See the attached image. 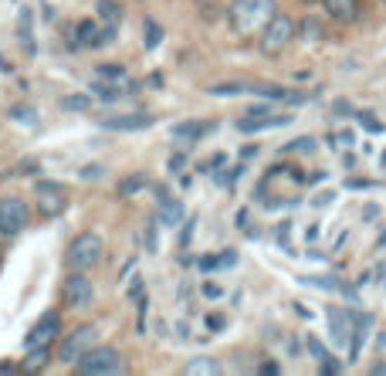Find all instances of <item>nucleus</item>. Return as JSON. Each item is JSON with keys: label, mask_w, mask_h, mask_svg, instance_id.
<instances>
[{"label": "nucleus", "mask_w": 386, "mask_h": 376, "mask_svg": "<svg viewBox=\"0 0 386 376\" xmlns=\"http://www.w3.org/2000/svg\"><path fill=\"white\" fill-rule=\"evenodd\" d=\"M274 14H278L274 0H231V7H227L234 34H261Z\"/></svg>", "instance_id": "1"}, {"label": "nucleus", "mask_w": 386, "mask_h": 376, "mask_svg": "<svg viewBox=\"0 0 386 376\" xmlns=\"http://www.w3.org/2000/svg\"><path fill=\"white\" fill-rule=\"evenodd\" d=\"M102 254H105V241L98 234H92V231H85V234H78L75 241L68 245L65 261H68L72 271H88V268H95L102 261Z\"/></svg>", "instance_id": "2"}, {"label": "nucleus", "mask_w": 386, "mask_h": 376, "mask_svg": "<svg viewBox=\"0 0 386 376\" xmlns=\"http://www.w3.org/2000/svg\"><path fill=\"white\" fill-rule=\"evenodd\" d=\"M295 34H298V31H295V20L285 18V14H274V18L265 24V31L258 34V44H261L265 55H281L291 41H295Z\"/></svg>", "instance_id": "3"}, {"label": "nucleus", "mask_w": 386, "mask_h": 376, "mask_svg": "<svg viewBox=\"0 0 386 376\" xmlns=\"http://www.w3.org/2000/svg\"><path fill=\"white\" fill-rule=\"evenodd\" d=\"M92 346H98V329H95V325H78V329H72L68 336L61 339L58 363H65V366H75L78 359L85 356Z\"/></svg>", "instance_id": "4"}, {"label": "nucleus", "mask_w": 386, "mask_h": 376, "mask_svg": "<svg viewBox=\"0 0 386 376\" xmlns=\"http://www.w3.org/2000/svg\"><path fill=\"white\" fill-rule=\"evenodd\" d=\"M75 370L81 376L119 373V370H122V356H119V349H112V346H92V349L75 363Z\"/></svg>", "instance_id": "5"}, {"label": "nucleus", "mask_w": 386, "mask_h": 376, "mask_svg": "<svg viewBox=\"0 0 386 376\" xmlns=\"http://www.w3.org/2000/svg\"><path fill=\"white\" fill-rule=\"evenodd\" d=\"M31 221V210L20 197H0V238H18Z\"/></svg>", "instance_id": "6"}, {"label": "nucleus", "mask_w": 386, "mask_h": 376, "mask_svg": "<svg viewBox=\"0 0 386 376\" xmlns=\"http://www.w3.org/2000/svg\"><path fill=\"white\" fill-rule=\"evenodd\" d=\"M92 302H95V288L85 278V271H72L61 282V305L65 309H88Z\"/></svg>", "instance_id": "7"}, {"label": "nucleus", "mask_w": 386, "mask_h": 376, "mask_svg": "<svg viewBox=\"0 0 386 376\" xmlns=\"http://www.w3.org/2000/svg\"><path fill=\"white\" fill-rule=\"evenodd\" d=\"M61 332V316L58 312H44L38 322H34V329L24 336V353L27 349H41V346H51Z\"/></svg>", "instance_id": "8"}, {"label": "nucleus", "mask_w": 386, "mask_h": 376, "mask_svg": "<svg viewBox=\"0 0 386 376\" xmlns=\"http://www.w3.org/2000/svg\"><path fill=\"white\" fill-rule=\"evenodd\" d=\"M291 115H274L271 109L265 105H258L251 112H244L237 119V129L241 132H265V129H278V126H288Z\"/></svg>", "instance_id": "9"}, {"label": "nucleus", "mask_w": 386, "mask_h": 376, "mask_svg": "<svg viewBox=\"0 0 386 376\" xmlns=\"http://www.w3.org/2000/svg\"><path fill=\"white\" fill-rule=\"evenodd\" d=\"M68 207V197L61 183H41L38 187V210L44 217H58L61 210Z\"/></svg>", "instance_id": "10"}, {"label": "nucleus", "mask_w": 386, "mask_h": 376, "mask_svg": "<svg viewBox=\"0 0 386 376\" xmlns=\"http://www.w3.org/2000/svg\"><path fill=\"white\" fill-rule=\"evenodd\" d=\"M156 210H159V224H166V227L183 224V204H180L166 187L156 190Z\"/></svg>", "instance_id": "11"}, {"label": "nucleus", "mask_w": 386, "mask_h": 376, "mask_svg": "<svg viewBox=\"0 0 386 376\" xmlns=\"http://www.w3.org/2000/svg\"><path fill=\"white\" fill-rule=\"evenodd\" d=\"M149 126H153V115L149 112H126V115L102 119V129H112V132H139V129H149Z\"/></svg>", "instance_id": "12"}, {"label": "nucleus", "mask_w": 386, "mask_h": 376, "mask_svg": "<svg viewBox=\"0 0 386 376\" xmlns=\"http://www.w3.org/2000/svg\"><path fill=\"white\" fill-rule=\"evenodd\" d=\"M213 126H217V122H211V119H187V122H176L173 129H170V136L180 139V143H187V146H193V143H200L207 132H213Z\"/></svg>", "instance_id": "13"}, {"label": "nucleus", "mask_w": 386, "mask_h": 376, "mask_svg": "<svg viewBox=\"0 0 386 376\" xmlns=\"http://www.w3.org/2000/svg\"><path fill=\"white\" fill-rule=\"evenodd\" d=\"M322 7H326V14L335 24H352V20L359 18V11H363L359 0H322Z\"/></svg>", "instance_id": "14"}, {"label": "nucleus", "mask_w": 386, "mask_h": 376, "mask_svg": "<svg viewBox=\"0 0 386 376\" xmlns=\"http://www.w3.org/2000/svg\"><path fill=\"white\" fill-rule=\"evenodd\" d=\"M328 329H332V342L335 346H346L349 339H352V319H349L346 309H328Z\"/></svg>", "instance_id": "15"}, {"label": "nucleus", "mask_w": 386, "mask_h": 376, "mask_svg": "<svg viewBox=\"0 0 386 376\" xmlns=\"http://www.w3.org/2000/svg\"><path fill=\"white\" fill-rule=\"evenodd\" d=\"M295 31H298V38L302 41H322L326 38V24L319 18H302L295 24Z\"/></svg>", "instance_id": "16"}, {"label": "nucleus", "mask_w": 386, "mask_h": 376, "mask_svg": "<svg viewBox=\"0 0 386 376\" xmlns=\"http://www.w3.org/2000/svg\"><path fill=\"white\" fill-rule=\"evenodd\" d=\"M183 373H187V376H217V373H220V363L211 359V356H197V359H190V363L183 366Z\"/></svg>", "instance_id": "17"}, {"label": "nucleus", "mask_w": 386, "mask_h": 376, "mask_svg": "<svg viewBox=\"0 0 386 376\" xmlns=\"http://www.w3.org/2000/svg\"><path fill=\"white\" fill-rule=\"evenodd\" d=\"M98 27L95 20H78V27H75V44L78 48H95V38H98Z\"/></svg>", "instance_id": "18"}, {"label": "nucleus", "mask_w": 386, "mask_h": 376, "mask_svg": "<svg viewBox=\"0 0 386 376\" xmlns=\"http://www.w3.org/2000/svg\"><path fill=\"white\" fill-rule=\"evenodd\" d=\"M98 18L109 20V27H119V20H122V7H119L116 0H98Z\"/></svg>", "instance_id": "19"}, {"label": "nucleus", "mask_w": 386, "mask_h": 376, "mask_svg": "<svg viewBox=\"0 0 386 376\" xmlns=\"http://www.w3.org/2000/svg\"><path fill=\"white\" fill-rule=\"evenodd\" d=\"M142 31H146V38H142V44H146V51H153L156 44L163 41V27H159V24H156L153 18H146V20H142Z\"/></svg>", "instance_id": "20"}, {"label": "nucleus", "mask_w": 386, "mask_h": 376, "mask_svg": "<svg viewBox=\"0 0 386 376\" xmlns=\"http://www.w3.org/2000/svg\"><path fill=\"white\" fill-rule=\"evenodd\" d=\"M48 356H51V346H41V349H27V359H24V370H41L44 363H48Z\"/></svg>", "instance_id": "21"}, {"label": "nucleus", "mask_w": 386, "mask_h": 376, "mask_svg": "<svg viewBox=\"0 0 386 376\" xmlns=\"http://www.w3.org/2000/svg\"><path fill=\"white\" fill-rule=\"evenodd\" d=\"M146 183H149V176H142V173H139V176H126V180L119 183V197H133V193H139Z\"/></svg>", "instance_id": "22"}, {"label": "nucleus", "mask_w": 386, "mask_h": 376, "mask_svg": "<svg viewBox=\"0 0 386 376\" xmlns=\"http://www.w3.org/2000/svg\"><path fill=\"white\" fill-rule=\"evenodd\" d=\"M61 109L85 112V109H92V98H88V95H68V98H61Z\"/></svg>", "instance_id": "23"}, {"label": "nucleus", "mask_w": 386, "mask_h": 376, "mask_svg": "<svg viewBox=\"0 0 386 376\" xmlns=\"http://www.w3.org/2000/svg\"><path fill=\"white\" fill-rule=\"evenodd\" d=\"M305 349H309V356L315 359L319 366H322V363H326V359H328V349H326V346H322V342H319V339H315V336H309V339H305Z\"/></svg>", "instance_id": "24"}, {"label": "nucleus", "mask_w": 386, "mask_h": 376, "mask_svg": "<svg viewBox=\"0 0 386 376\" xmlns=\"http://www.w3.org/2000/svg\"><path fill=\"white\" fill-rule=\"evenodd\" d=\"M305 285H315V288H326V292H332V288H339V278H328V275H309V278H302Z\"/></svg>", "instance_id": "25"}, {"label": "nucleus", "mask_w": 386, "mask_h": 376, "mask_svg": "<svg viewBox=\"0 0 386 376\" xmlns=\"http://www.w3.org/2000/svg\"><path fill=\"white\" fill-rule=\"evenodd\" d=\"M98 78H109V82H126V68H119V65H102V68H98Z\"/></svg>", "instance_id": "26"}, {"label": "nucleus", "mask_w": 386, "mask_h": 376, "mask_svg": "<svg viewBox=\"0 0 386 376\" xmlns=\"http://www.w3.org/2000/svg\"><path fill=\"white\" fill-rule=\"evenodd\" d=\"M356 122H359L366 132H383V122H376L373 112H356Z\"/></svg>", "instance_id": "27"}, {"label": "nucleus", "mask_w": 386, "mask_h": 376, "mask_svg": "<svg viewBox=\"0 0 386 376\" xmlns=\"http://www.w3.org/2000/svg\"><path fill=\"white\" fill-rule=\"evenodd\" d=\"M312 150H315V139L312 136H302V139H295V143L285 146V153H312Z\"/></svg>", "instance_id": "28"}, {"label": "nucleus", "mask_w": 386, "mask_h": 376, "mask_svg": "<svg viewBox=\"0 0 386 376\" xmlns=\"http://www.w3.org/2000/svg\"><path fill=\"white\" fill-rule=\"evenodd\" d=\"M14 119H18V122H24V119H27V122H34V112H31V109H14Z\"/></svg>", "instance_id": "29"}, {"label": "nucleus", "mask_w": 386, "mask_h": 376, "mask_svg": "<svg viewBox=\"0 0 386 376\" xmlns=\"http://www.w3.org/2000/svg\"><path fill=\"white\" fill-rule=\"evenodd\" d=\"M339 370H342V363H332V356H328L326 363H322V373H328V376H332V373H339Z\"/></svg>", "instance_id": "30"}, {"label": "nucleus", "mask_w": 386, "mask_h": 376, "mask_svg": "<svg viewBox=\"0 0 386 376\" xmlns=\"http://www.w3.org/2000/svg\"><path fill=\"white\" fill-rule=\"evenodd\" d=\"M204 295H207V299H220V288H217V285H204Z\"/></svg>", "instance_id": "31"}, {"label": "nucleus", "mask_w": 386, "mask_h": 376, "mask_svg": "<svg viewBox=\"0 0 386 376\" xmlns=\"http://www.w3.org/2000/svg\"><path fill=\"white\" fill-rule=\"evenodd\" d=\"M207 325H211V329H220V325H224V319H220V316H211V319H207Z\"/></svg>", "instance_id": "32"}, {"label": "nucleus", "mask_w": 386, "mask_h": 376, "mask_svg": "<svg viewBox=\"0 0 386 376\" xmlns=\"http://www.w3.org/2000/svg\"><path fill=\"white\" fill-rule=\"evenodd\" d=\"M98 169H102V167H85V173H81V176H88V180H92V176H98Z\"/></svg>", "instance_id": "33"}, {"label": "nucleus", "mask_w": 386, "mask_h": 376, "mask_svg": "<svg viewBox=\"0 0 386 376\" xmlns=\"http://www.w3.org/2000/svg\"><path fill=\"white\" fill-rule=\"evenodd\" d=\"M369 373H376V376H383V373H386V363H376V366H373V370H369Z\"/></svg>", "instance_id": "34"}, {"label": "nucleus", "mask_w": 386, "mask_h": 376, "mask_svg": "<svg viewBox=\"0 0 386 376\" xmlns=\"http://www.w3.org/2000/svg\"><path fill=\"white\" fill-rule=\"evenodd\" d=\"M380 346H386V336H380Z\"/></svg>", "instance_id": "35"}, {"label": "nucleus", "mask_w": 386, "mask_h": 376, "mask_svg": "<svg viewBox=\"0 0 386 376\" xmlns=\"http://www.w3.org/2000/svg\"><path fill=\"white\" fill-rule=\"evenodd\" d=\"M383 169H386V153H383Z\"/></svg>", "instance_id": "36"}, {"label": "nucleus", "mask_w": 386, "mask_h": 376, "mask_svg": "<svg viewBox=\"0 0 386 376\" xmlns=\"http://www.w3.org/2000/svg\"><path fill=\"white\" fill-rule=\"evenodd\" d=\"M302 4H315V0H302Z\"/></svg>", "instance_id": "37"}]
</instances>
